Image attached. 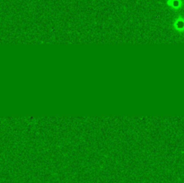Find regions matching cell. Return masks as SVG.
Returning <instances> with one entry per match:
<instances>
[{"label": "cell", "mask_w": 184, "mask_h": 183, "mask_svg": "<svg viewBox=\"0 0 184 183\" xmlns=\"http://www.w3.org/2000/svg\"><path fill=\"white\" fill-rule=\"evenodd\" d=\"M173 28L175 29L176 32H183V22H182V20L175 21V23L173 24Z\"/></svg>", "instance_id": "obj_1"}]
</instances>
